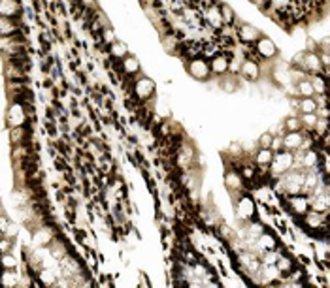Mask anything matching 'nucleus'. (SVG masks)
<instances>
[{
	"label": "nucleus",
	"mask_w": 330,
	"mask_h": 288,
	"mask_svg": "<svg viewBox=\"0 0 330 288\" xmlns=\"http://www.w3.org/2000/svg\"><path fill=\"white\" fill-rule=\"evenodd\" d=\"M28 121V106L27 104L19 102V100H14L10 104V108L6 110V123L10 128H15V126H25Z\"/></svg>",
	"instance_id": "obj_1"
},
{
	"label": "nucleus",
	"mask_w": 330,
	"mask_h": 288,
	"mask_svg": "<svg viewBox=\"0 0 330 288\" xmlns=\"http://www.w3.org/2000/svg\"><path fill=\"white\" fill-rule=\"evenodd\" d=\"M187 74L196 79V81H208L210 77L214 76L212 74V68H210V62L204 59V57H193L187 62Z\"/></svg>",
	"instance_id": "obj_2"
},
{
	"label": "nucleus",
	"mask_w": 330,
	"mask_h": 288,
	"mask_svg": "<svg viewBox=\"0 0 330 288\" xmlns=\"http://www.w3.org/2000/svg\"><path fill=\"white\" fill-rule=\"evenodd\" d=\"M132 92H134L138 100L145 102V100H149V98L155 96V81L145 76L132 77Z\"/></svg>",
	"instance_id": "obj_3"
},
{
	"label": "nucleus",
	"mask_w": 330,
	"mask_h": 288,
	"mask_svg": "<svg viewBox=\"0 0 330 288\" xmlns=\"http://www.w3.org/2000/svg\"><path fill=\"white\" fill-rule=\"evenodd\" d=\"M270 166H272V173L274 175L291 172V168L295 166V155L291 151H279L277 155H274V160L270 162Z\"/></svg>",
	"instance_id": "obj_4"
},
{
	"label": "nucleus",
	"mask_w": 330,
	"mask_h": 288,
	"mask_svg": "<svg viewBox=\"0 0 330 288\" xmlns=\"http://www.w3.org/2000/svg\"><path fill=\"white\" fill-rule=\"evenodd\" d=\"M323 61L319 53L315 51H306L304 53V72H310V74H321L323 72Z\"/></svg>",
	"instance_id": "obj_5"
},
{
	"label": "nucleus",
	"mask_w": 330,
	"mask_h": 288,
	"mask_svg": "<svg viewBox=\"0 0 330 288\" xmlns=\"http://www.w3.org/2000/svg\"><path fill=\"white\" fill-rule=\"evenodd\" d=\"M238 38H240V41H243V43H257V41L262 38V34L257 27L243 23V25H240V28H238Z\"/></svg>",
	"instance_id": "obj_6"
},
{
	"label": "nucleus",
	"mask_w": 330,
	"mask_h": 288,
	"mask_svg": "<svg viewBox=\"0 0 330 288\" xmlns=\"http://www.w3.org/2000/svg\"><path fill=\"white\" fill-rule=\"evenodd\" d=\"M210 68H212V74H214V76H225L228 70H230V57L225 55V53L215 55L214 59L210 61Z\"/></svg>",
	"instance_id": "obj_7"
},
{
	"label": "nucleus",
	"mask_w": 330,
	"mask_h": 288,
	"mask_svg": "<svg viewBox=\"0 0 330 288\" xmlns=\"http://www.w3.org/2000/svg\"><path fill=\"white\" fill-rule=\"evenodd\" d=\"M206 21L210 28H223L225 27V21H223V15H221V6L217 4H210L206 8Z\"/></svg>",
	"instance_id": "obj_8"
},
{
	"label": "nucleus",
	"mask_w": 330,
	"mask_h": 288,
	"mask_svg": "<svg viewBox=\"0 0 330 288\" xmlns=\"http://www.w3.org/2000/svg\"><path fill=\"white\" fill-rule=\"evenodd\" d=\"M0 14H2V17L19 19L21 2L19 0H0Z\"/></svg>",
	"instance_id": "obj_9"
},
{
	"label": "nucleus",
	"mask_w": 330,
	"mask_h": 288,
	"mask_svg": "<svg viewBox=\"0 0 330 288\" xmlns=\"http://www.w3.org/2000/svg\"><path fill=\"white\" fill-rule=\"evenodd\" d=\"M257 53L262 57V59H274L277 55V47H275V43L270 38H264L262 36L261 40L257 41Z\"/></svg>",
	"instance_id": "obj_10"
},
{
	"label": "nucleus",
	"mask_w": 330,
	"mask_h": 288,
	"mask_svg": "<svg viewBox=\"0 0 330 288\" xmlns=\"http://www.w3.org/2000/svg\"><path fill=\"white\" fill-rule=\"evenodd\" d=\"M121 70H123L125 76L129 77H136L140 76V70H142V66H140V61H138V57L134 55H127L121 61Z\"/></svg>",
	"instance_id": "obj_11"
},
{
	"label": "nucleus",
	"mask_w": 330,
	"mask_h": 288,
	"mask_svg": "<svg viewBox=\"0 0 330 288\" xmlns=\"http://www.w3.org/2000/svg\"><path fill=\"white\" fill-rule=\"evenodd\" d=\"M240 72H241V76L245 77V79H249V81H257V79L261 77V66H259V62L251 61V59L241 62Z\"/></svg>",
	"instance_id": "obj_12"
},
{
	"label": "nucleus",
	"mask_w": 330,
	"mask_h": 288,
	"mask_svg": "<svg viewBox=\"0 0 330 288\" xmlns=\"http://www.w3.org/2000/svg\"><path fill=\"white\" fill-rule=\"evenodd\" d=\"M304 143V136L298 132H287L285 136H283V147L287 149V151H296V149H300Z\"/></svg>",
	"instance_id": "obj_13"
},
{
	"label": "nucleus",
	"mask_w": 330,
	"mask_h": 288,
	"mask_svg": "<svg viewBox=\"0 0 330 288\" xmlns=\"http://www.w3.org/2000/svg\"><path fill=\"white\" fill-rule=\"evenodd\" d=\"M0 32H2V36H15V34H21L19 19H10V17H2V19H0Z\"/></svg>",
	"instance_id": "obj_14"
},
{
	"label": "nucleus",
	"mask_w": 330,
	"mask_h": 288,
	"mask_svg": "<svg viewBox=\"0 0 330 288\" xmlns=\"http://www.w3.org/2000/svg\"><path fill=\"white\" fill-rule=\"evenodd\" d=\"M295 85H296V96L298 98H311V96H315V89H313L311 79H300Z\"/></svg>",
	"instance_id": "obj_15"
},
{
	"label": "nucleus",
	"mask_w": 330,
	"mask_h": 288,
	"mask_svg": "<svg viewBox=\"0 0 330 288\" xmlns=\"http://www.w3.org/2000/svg\"><path fill=\"white\" fill-rule=\"evenodd\" d=\"M108 51H110V55L113 57V59H117V61H123L127 55H131L127 43H125V41H119V40H117L115 43H111L110 47H108Z\"/></svg>",
	"instance_id": "obj_16"
},
{
	"label": "nucleus",
	"mask_w": 330,
	"mask_h": 288,
	"mask_svg": "<svg viewBox=\"0 0 330 288\" xmlns=\"http://www.w3.org/2000/svg\"><path fill=\"white\" fill-rule=\"evenodd\" d=\"M317 108H319V106H317L315 96H311V98H300L298 110L302 111V113H315Z\"/></svg>",
	"instance_id": "obj_17"
},
{
	"label": "nucleus",
	"mask_w": 330,
	"mask_h": 288,
	"mask_svg": "<svg viewBox=\"0 0 330 288\" xmlns=\"http://www.w3.org/2000/svg\"><path fill=\"white\" fill-rule=\"evenodd\" d=\"M317 162H319V155L315 151H306L302 155V158H300V164L304 168H308V170H313L317 166Z\"/></svg>",
	"instance_id": "obj_18"
},
{
	"label": "nucleus",
	"mask_w": 330,
	"mask_h": 288,
	"mask_svg": "<svg viewBox=\"0 0 330 288\" xmlns=\"http://www.w3.org/2000/svg\"><path fill=\"white\" fill-rule=\"evenodd\" d=\"M221 15H223V21H225V27L236 23V12L230 8V4H225V2L221 4Z\"/></svg>",
	"instance_id": "obj_19"
},
{
	"label": "nucleus",
	"mask_w": 330,
	"mask_h": 288,
	"mask_svg": "<svg viewBox=\"0 0 330 288\" xmlns=\"http://www.w3.org/2000/svg\"><path fill=\"white\" fill-rule=\"evenodd\" d=\"M51 239H53V233L49 232L48 228L44 230V228H40L38 232H36L34 235V245H38V247H42V245H48V243H51Z\"/></svg>",
	"instance_id": "obj_20"
},
{
	"label": "nucleus",
	"mask_w": 330,
	"mask_h": 288,
	"mask_svg": "<svg viewBox=\"0 0 330 288\" xmlns=\"http://www.w3.org/2000/svg\"><path fill=\"white\" fill-rule=\"evenodd\" d=\"M272 160H274V151H272V149H264V147H261V151L257 153V164L270 166Z\"/></svg>",
	"instance_id": "obj_21"
},
{
	"label": "nucleus",
	"mask_w": 330,
	"mask_h": 288,
	"mask_svg": "<svg viewBox=\"0 0 330 288\" xmlns=\"http://www.w3.org/2000/svg\"><path fill=\"white\" fill-rule=\"evenodd\" d=\"M257 247H261L264 253H266V251H272V249H275V239L272 235H268V233H262V235H259Z\"/></svg>",
	"instance_id": "obj_22"
},
{
	"label": "nucleus",
	"mask_w": 330,
	"mask_h": 288,
	"mask_svg": "<svg viewBox=\"0 0 330 288\" xmlns=\"http://www.w3.org/2000/svg\"><path fill=\"white\" fill-rule=\"evenodd\" d=\"M291 206L296 213H308V207H310V200L302 198V196H296V198L291 200Z\"/></svg>",
	"instance_id": "obj_23"
},
{
	"label": "nucleus",
	"mask_w": 330,
	"mask_h": 288,
	"mask_svg": "<svg viewBox=\"0 0 330 288\" xmlns=\"http://www.w3.org/2000/svg\"><path fill=\"white\" fill-rule=\"evenodd\" d=\"M302 126L304 128H310V130H315L317 123H319V115L317 113H302Z\"/></svg>",
	"instance_id": "obj_24"
},
{
	"label": "nucleus",
	"mask_w": 330,
	"mask_h": 288,
	"mask_svg": "<svg viewBox=\"0 0 330 288\" xmlns=\"http://www.w3.org/2000/svg\"><path fill=\"white\" fill-rule=\"evenodd\" d=\"M283 126H285V130L287 132H298L302 128V121H300L298 117H289V119H285Z\"/></svg>",
	"instance_id": "obj_25"
},
{
	"label": "nucleus",
	"mask_w": 330,
	"mask_h": 288,
	"mask_svg": "<svg viewBox=\"0 0 330 288\" xmlns=\"http://www.w3.org/2000/svg\"><path fill=\"white\" fill-rule=\"evenodd\" d=\"M100 34H102L104 45H108V47H110L111 43H115V41H117V36H115V32H113V28H111V27L100 30Z\"/></svg>",
	"instance_id": "obj_26"
},
{
	"label": "nucleus",
	"mask_w": 330,
	"mask_h": 288,
	"mask_svg": "<svg viewBox=\"0 0 330 288\" xmlns=\"http://www.w3.org/2000/svg\"><path fill=\"white\" fill-rule=\"evenodd\" d=\"M25 134H27V126H15V128H10V136H12V141H14V143H21Z\"/></svg>",
	"instance_id": "obj_27"
},
{
	"label": "nucleus",
	"mask_w": 330,
	"mask_h": 288,
	"mask_svg": "<svg viewBox=\"0 0 330 288\" xmlns=\"http://www.w3.org/2000/svg\"><path fill=\"white\" fill-rule=\"evenodd\" d=\"M275 268L279 269V273H289L291 269H293V262L289 260V258H285V256H279L277 258V262H275Z\"/></svg>",
	"instance_id": "obj_28"
},
{
	"label": "nucleus",
	"mask_w": 330,
	"mask_h": 288,
	"mask_svg": "<svg viewBox=\"0 0 330 288\" xmlns=\"http://www.w3.org/2000/svg\"><path fill=\"white\" fill-rule=\"evenodd\" d=\"M313 83V89H315V94H326V81H324L321 76H317L311 79Z\"/></svg>",
	"instance_id": "obj_29"
},
{
	"label": "nucleus",
	"mask_w": 330,
	"mask_h": 288,
	"mask_svg": "<svg viewBox=\"0 0 330 288\" xmlns=\"http://www.w3.org/2000/svg\"><path fill=\"white\" fill-rule=\"evenodd\" d=\"M272 141H274V134H272V132H264V134L259 137V145L264 147V149H272Z\"/></svg>",
	"instance_id": "obj_30"
},
{
	"label": "nucleus",
	"mask_w": 330,
	"mask_h": 288,
	"mask_svg": "<svg viewBox=\"0 0 330 288\" xmlns=\"http://www.w3.org/2000/svg\"><path fill=\"white\" fill-rule=\"evenodd\" d=\"M2 266H4V269H14L15 266H17L15 256H12L10 253H4L2 254Z\"/></svg>",
	"instance_id": "obj_31"
},
{
	"label": "nucleus",
	"mask_w": 330,
	"mask_h": 288,
	"mask_svg": "<svg viewBox=\"0 0 330 288\" xmlns=\"http://www.w3.org/2000/svg\"><path fill=\"white\" fill-rule=\"evenodd\" d=\"M225 181H227V186H228V188H236V186H240V183H241L240 175H236V173H228Z\"/></svg>",
	"instance_id": "obj_32"
},
{
	"label": "nucleus",
	"mask_w": 330,
	"mask_h": 288,
	"mask_svg": "<svg viewBox=\"0 0 330 288\" xmlns=\"http://www.w3.org/2000/svg\"><path fill=\"white\" fill-rule=\"evenodd\" d=\"M40 277L46 284H53V282H55V273H51V271H42Z\"/></svg>",
	"instance_id": "obj_33"
},
{
	"label": "nucleus",
	"mask_w": 330,
	"mask_h": 288,
	"mask_svg": "<svg viewBox=\"0 0 330 288\" xmlns=\"http://www.w3.org/2000/svg\"><path fill=\"white\" fill-rule=\"evenodd\" d=\"M81 2V6L83 8H87V10H98V6H97V0H79Z\"/></svg>",
	"instance_id": "obj_34"
}]
</instances>
